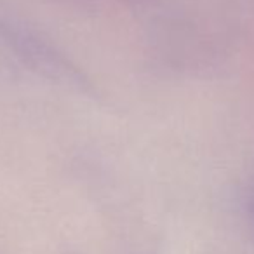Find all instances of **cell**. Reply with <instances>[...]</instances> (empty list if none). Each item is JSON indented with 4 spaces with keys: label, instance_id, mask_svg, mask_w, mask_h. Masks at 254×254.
<instances>
[{
    "label": "cell",
    "instance_id": "obj_1",
    "mask_svg": "<svg viewBox=\"0 0 254 254\" xmlns=\"http://www.w3.org/2000/svg\"><path fill=\"white\" fill-rule=\"evenodd\" d=\"M0 42H4L26 66L51 80L71 85L84 84L80 71L63 56V53H60L49 40H44L39 33L25 26L0 21Z\"/></svg>",
    "mask_w": 254,
    "mask_h": 254
}]
</instances>
